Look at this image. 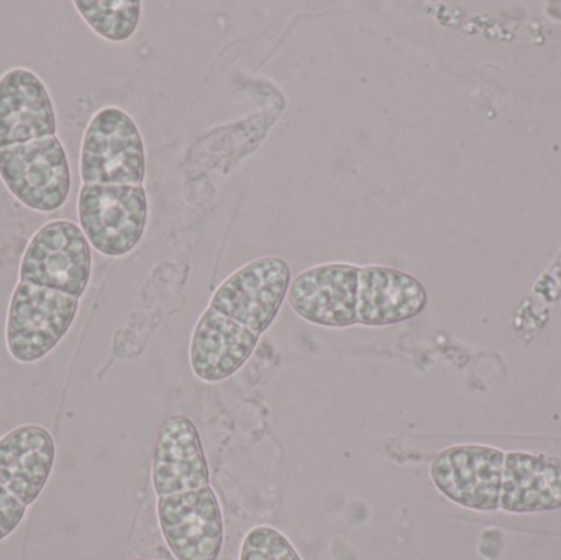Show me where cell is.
<instances>
[{
  "instance_id": "1",
  "label": "cell",
  "mask_w": 561,
  "mask_h": 560,
  "mask_svg": "<svg viewBox=\"0 0 561 560\" xmlns=\"http://www.w3.org/2000/svg\"><path fill=\"white\" fill-rule=\"evenodd\" d=\"M151 483L164 542L178 560H217L224 548L222 506L210 483L209 460L199 430L174 414L154 443Z\"/></svg>"
},
{
  "instance_id": "2",
  "label": "cell",
  "mask_w": 561,
  "mask_h": 560,
  "mask_svg": "<svg viewBox=\"0 0 561 560\" xmlns=\"http://www.w3.org/2000/svg\"><path fill=\"white\" fill-rule=\"evenodd\" d=\"M290 283V266L276 255L253 260L227 276L194 328L193 374L206 384H220L242 370L275 322Z\"/></svg>"
},
{
  "instance_id": "3",
  "label": "cell",
  "mask_w": 561,
  "mask_h": 560,
  "mask_svg": "<svg viewBox=\"0 0 561 560\" xmlns=\"http://www.w3.org/2000/svg\"><path fill=\"white\" fill-rule=\"evenodd\" d=\"M286 299L320 328H386L421 315L428 295L417 278L392 266L323 263L299 273Z\"/></svg>"
},
{
  "instance_id": "4",
  "label": "cell",
  "mask_w": 561,
  "mask_h": 560,
  "mask_svg": "<svg viewBox=\"0 0 561 560\" xmlns=\"http://www.w3.org/2000/svg\"><path fill=\"white\" fill-rule=\"evenodd\" d=\"M78 216L82 232L99 253L127 255L147 227V191L135 184H82Z\"/></svg>"
},
{
  "instance_id": "5",
  "label": "cell",
  "mask_w": 561,
  "mask_h": 560,
  "mask_svg": "<svg viewBox=\"0 0 561 560\" xmlns=\"http://www.w3.org/2000/svg\"><path fill=\"white\" fill-rule=\"evenodd\" d=\"M145 174L144 138L134 118L118 107L101 108L89 122L82 138V181L144 186Z\"/></svg>"
},
{
  "instance_id": "6",
  "label": "cell",
  "mask_w": 561,
  "mask_h": 560,
  "mask_svg": "<svg viewBox=\"0 0 561 560\" xmlns=\"http://www.w3.org/2000/svg\"><path fill=\"white\" fill-rule=\"evenodd\" d=\"M79 298L20 282L7 315L5 341L10 355L33 364L48 355L68 334L78 315Z\"/></svg>"
},
{
  "instance_id": "7",
  "label": "cell",
  "mask_w": 561,
  "mask_h": 560,
  "mask_svg": "<svg viewBox=\"0 0 561 560\" xmlns=\"http://www.w3.org/2000/svg\"><path fill=\"white\" fill-rule=\"evenodd\" d=\"M91 243L71 220H53L30 239L20 282L81 298L91 282Z\"/></svg>"
},
{
  "instance_id": "8",
  "label": "cell",
  "mask_w": 561,
  "mask_h": 560,
  "mask_svg": "<svg viewBox=\"0 0 561 560\" xmlns=\"http://www.w3.org/2000/svg\"><path fill=\"white\" fill-rule=\"evenodd\" d=\"M0 178L16 201L36 213L61 209L71 191L68 155L58 137L0 150Z\"/></svg>"
},
{
  "instance_id": "9",
  "label": "cell",
  "mask_w": 561,
  "mask_h": 560,
  "mask_svg": "<svg viewBox=\"0 0 561 560\" xmlns=\"http://www.w3.org/2000/svg\"><path fill=\"white\" fill-rule=\"evenodd\" d=\"M503 450L486 446H454L431 464V479L442 495L477 512L500 508Z\"/></svg>"
},
{
  "instance_id": "10",
  "label": "cell",
  "mask_w": 561,
  "mask_h": 560,
  "mask_svg": "<svg viewBox=\"0 0 561 560\" xmlns=\"http://www.w3.org/2000/svg\"><path fill=\"white\" fill-rule=\"evenodd\" d=\"M56 137V114L42 79L25 68L0 78V150Z\"/></svg>"
},
{
  "instance_id": "11",
  "label": "cell",
  "mask_w": 561,
  "mask_h": 560,
  "mask_svg": "<svg viewBox=\"0 0 561 560\" xmlns=\"http://www.w3.org/2000/svg\"><path fill=\"white\" fill-rule=\"evenodd\" d=\"M55 454V441L45 427H16L0 439V485L23 505H32L51 476Z\"/></svg>"
},
{
  "instance_id": "12",
  "label": "cell",
  "mask_w": 561,
  "mask_h": 560,
  "mask_svg": "<svg viewBox=\"0 0 561 560\" xmlns=\"http://www.w3.org/2000/svg\"><path fill=\"white\" fill-rule=\"evenodd\" d=\"M500 508L540 513L561 508V467L546 457L513 453L504 457Z\"/></svg>"
},
{
  "instance_id": "13",
  "label": "cell",
  "mask_w": 561,
  "mask_h": 560,
  "mask_svg": "<svg viewBox=\"0 0 561 560\" xmlns=\"http://www.w3.org/2000/svg\"><path fill=\"white\" fill-rule=\"evenodd\" d=\"M75 7L85 23L108 42H125L140 23L138 0H76Z\"/></svg>"
},
{
  "instance_id": "14",
  "label": "cell",
  "mask_w": 561,
  "mask_h": 560,
  "mask_svg": "<svg viewBox=\"0 0 561 560\" xmlns=\"http://www.w3.org/2000/svg\"><path fill=\"white\" fill-rule=\"evenodd\" d=\"M239 560H302L293 542L272 526H256L247 533Z\"/></svg>"
},
{
  "instance_id": "15",
  "label": "cell",
  "mask_w": 561,
  "mask_h": 560,
  "mask_svg": "<svg viewBox=\"0 0 561 560\" xmlns=\"http://www.w3.org/2000/svg\"><path fill=\"white\" fill-rule=\"evenodd\" d=\"M25 512L26 506L0 485V541L15 532Z\"/></svg>"
},
{
  "instance_id": "16",
  "label": "cell",
  "mask_w": 561,
  "mask_h": 560,
  "mask_svg": "<svg viewBox=\"0 0 561 560\" xmlns=\"http://www.w3.org/2000/svg\"><path fill=\"white\" fill-rule=\"evenodd\" d=\"M134 560H153V559H134Z\"/></svg>"
}]
</instances>
